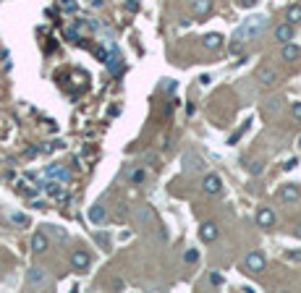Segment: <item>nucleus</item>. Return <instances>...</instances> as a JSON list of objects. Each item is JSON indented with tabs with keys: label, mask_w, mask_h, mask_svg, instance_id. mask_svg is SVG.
Returning a JSON list of instances; mask_svg holds the SVG:
<instances>
[{
	"label": "nucleus",
	"mask_w": 301,
	"mask_h": 293,
	"mask_svg": "<svg viewBox=\"0 0 301 293\" xmlns=\"http://www.w3.org/2000/svg\"><path fill=\"white\" fill-rule=\"evenodd\" d=\"M58 5H60V11H76V0H58Z\"/></svg>",
	"instance_id": "a878e982"
},
{
	"label": "nucleus",
	"mask_w": 301,
	"mask_h": 293,
	"mask_svg": "<svg viewBox=\"0 0 301 293\" xmlns=\"http://www.w3.org/2000/svg\"><path fill=\"white\" fill-rule=\"evenodd\" d=\"M45 228H47V230L52 233V236L58 238V241H66V238H69V233H66L63 228H58V225H45Z\"/></svg>",
	"instance_id": "b1692460"
},
{
	"label": "nucleus",
	"mask_w": 301,
	"mask_h": 293,
	"mask_svg": "<svg viewBox=\"0 0 301 293\" xmlns=\"http://www.w3.org/2000/svg\"><path fill=\"white\" fill-rule=\"evenodd\" d=\"M217 236H220V228H217L215 223H205V225L199 228V238H202L205 244H212Z\"/></svg>",
	"instance_id": "9b49d317"
},
{
	"label": "nucleus",
	"mask_w": 301,
	"mask_h": 293,
	"mask_svg": "<svg viewBox=\"0 0 301 293\" xmlns=\"http://www.w3.org/2000/svg\"><path fill=\"white\" fill-rule=\"evenodd\" d=\"M291 113H293V118L301 121V102H291Z\"/></svg>",
	"instance_id": "473e14b6"
},
{
	"label": "nucleus",
	"mask_w": 301,
	"mask_h": 293,
	"mask_svg": "<svg viewBox=\"0 0 301 293\" xmlns=\"http://www.w3.org/2000/svg\"><path fill=\"white\" fill-rule=\"evenodd\" d=\"M89 262L92 259H89V254L84 249H76L71 254V270H76V272H84V270L89 267Z\"/></svg>",
	"instance_id": "6e6552de"
},
{
	"label": "nucleus",
	"mask_w": 301,
	"mask_h": 293,
	"mask_svg": "<svg viewBox=\"0 0 301 293\" xmlns=\"http://www.w3.org/2000/svg\"><path fill=\"white\" fill-rule=\"evenodd\" d=\"M26 285H29V288H37V291L47 288V285H50L47 270H45V267H32V270L26 272Z\"/></svg>",
	"instance_id": "f03ea898"
},
{
	"label": "nucleus",
	"mask_w": 301,
	"mask_h": 293,
	"mask_svg": "<svg viewBox=\"0 0 301 293\" xmlns=\"http://www.w3.org/2000/svg\"><path fill=\"white\" fill-rule=\"evenodd\" d=\"M241 47H244V42H241V40H233V42H231V47H228V52H231V55H238Z\"/></svg>",
	"instance_id": "cd10ccee"
},
{
	"label": "nucleus",
	"mask_w": 301,
	"mask_h": 293,
	"mask_svg": "<svg viewBox=\"0 0 301 293\" xmlns=\"http://www.w3.org/2000/svg\"><path fill=\"white\" fill-rule=\"evenodd\" d=\"M288 21L291 24H301V3H293L288 8Z\"/></svg>",
	"instance_id": "4be33fe9"
},
{
	"label": "nucleus",
	"mask_w": 301,
	"mask_h": 293,
	"mask_svg": "<svg viewBox=\"0 0 301 293\" xmlns=\"http://www.w3.org/2000/svg\"><path fill=\"white\" fill-rule=\"evenodd\" d=\"M296 165H299V160H296V157H291V160H285V165H283V168H285V170H293V168H296Z\"/></svg>",
	"instance_id": "c9c22d12"
},
{
	"label": "nucleus",
	"mask_w": 301,
	"mask_h": 293,
	"mask_svg": "<svg viewBox=\"0 0 301 293\" xmlns=\"http://www.w3.org/2000/svg\"><path fill=\"white\" fill-rule=\"evenodd\" d=\"M47 176H50V178H58V181H69V170L60 168V165H50V168H47Z\"/></svg>",
	"instance_id": "412c9836"
},
{
	"label": "nucleus",
	"mask_w": 301,
	"mask_h": 293,
	"mask_svg": "<svg viewBox=\"0 0 301 293\" xmlns=\"http://www.w3.org/2000/svg\"><path fill=\"white\" fill-rule=\"evenodd\" d=\"M202 45H205L207 50H217V47H220V45H223V37L217 34V32H209V34H205V37H202Z\"/></svg>",
	"instance_id": "dca6fc26"
},
{
	"label": "nucleus",
	"mask_w": 301,
	"mask_h": 293,
	"mask_svg": "<svg viewBox=\"0 0 301 293\" xmlns=\"http://www.w3.org/2000/svg\"><path fill=\"white\" fill-rule=\"evenodd\" d=\"M262 170H265V162H259V160L249 165V173H252V176H259V173H262Z\"/></svg>",
	"instance_id": "bb28decb"
},
{
	"label": "nucleus",
	"mask_w": 301,
	"mask_h": 293,
	"mask_svg": "<svg viewBox=\"0 0 301 293\" xmlns=\"http://www.w3.org/2000/svg\"><path fill=\"white\" fill-rule=\"evenodd\" d=\"M209 8H212V0H194V3H191L194 16H207Z\"/></svg>",
	"instance_id": "f3484780"
},
{
	"label": "nucleus",
	"mask_w": 301,
	"mask_h": 293,
	"mask_svg": "<svg viewBox=\"0 0 301 293\" xmlns=\"http://www.w3.org/2000/svg\"><path fill=\"white\" fill-rule=\"evenodd\" d=\"M257 3H259V0H238V5H241V8H254Z\"/></svg>",
	"instance_id": "f704fd0d"
},
{
	"label": "nucleus",
	"mask_w": 301,
	"mask_h": 293,
	"mask_svg": "<svg viewBox=\"0 0 301 293\" xmlns=\"http://www.w3.org/2000/svg\"><path fill=\"white\" fill-rule=\"evenodd\" d=\"M197 259H199V251H197V249H189V251H186V262H189V265H194Z\"/></svg>",
	"instance_id": "c756f323"
},
{
	"label": "nucleus",
	"mask_w": 301,
	"mask_h": 293,
	"mask_svg": "<svg viewBox=\"0 0 301 293\" xmlns=\"http://www.w3.org/2000/svg\"><path fill=\"white\" fill-rule=\"evenodd\" d=\"M137 8H139L137 0H129V3H126V11H137Z\"/></svg>",
	"instance_id": "e433bc0d"
},
{
	"label": "nucleus",
	"mask_w": 301,
	"mask_h": 293,
	"mask_svg": "<svg viewBox=\"0 0 301 293\" xmlns=\"http://www.w3.org/2000/svg\"><path fill=\"white\" fill-rule=\"evenodd\" d=\"M299 149H301V136H299Z\"/></svg>",
	"instance_id": "58836bf2"
},
{
	"label": "nucleus",
	"mask_w": 301,
	"mask_h": 293,
	"mask_svg": "<svg viewBox=\"0 0 301 293\" xmlns=\"http://www.w3.org/2000/svg\"><path fill=\"white\" fill-rule=\"evenodd\" d=\"M280 58H283L285 63L299 61V58H301V47H299V45H293V42H285L283 50H280Z\"/></svg>",
	"instance_id": "ddd939ff"
},
{
	"label": "nucleus",
	"mask_w": 301,
	"mask_h": 293,
	"mask_svg": "<svg viewBox=\"0 0 301 293\" xmlns=\"http://www.w3.org/2000/svg\"><path fill=\"white\" fill-rule=\"evenodd\" d=\"M165 89H168V92H173V89H176V84H173L170 79H165Z\"/></svg>",
	"instance_id": "4c0bfd02"
},
{
	"label": "nucleus",
	"mask_w": 301,
	"mask_h": 293,
	"mask_svg": "<svg viewBox=\"0 0 301 293\" xmlns=\"http://www.w3.org/2000/svg\"><path fill=\"white\" fill-rule=\"evenodd\" d=\"M141 165H144V168H157V165H160V155H157L155 149H147V152L141 155Z\"/></svg>",
	"instance_id": "6ab92c4d"
},
{
	"label": "nucleus",
	"mask_w": 301,
	"mask_h": 293,
	"mask_svg": "<svg viewBox=\"0 0 301 293\" xmlns=\"http://www.w3.org/2000/svg\"><path fill=\"white\" fill-rule=\"evenodd\" d=\"M0 71H11V58H8V52H3V61H0Z\"/></svg>",
	"instance_id": "7c9ffc66"
},
{
	"label": "nucleus",
	"mask_w": 301,
	"mask_h": 293,
	"mask_svg": "<svg viewBox=\"0 0 301 293\" xmlns=\"http://www.w3.org/2000/svg\"><path fill=\"white\" fill-rule=\"evenodd\" d=\"M209 283H212V285H223V275L220 272H209Z\"/></svg>",
	"instance_id": "2f4dec72"
},
{
	"label": "nucleus",
	"mask_w": 301,
	"mask_h": 293,
	"mask_svg": "<svg viewBox=\"0 0 301 293\" xmlns=\"http://www.w3.org/2000/svg\"><path fill=\"white\" fill-rule=\"evenodd\" d=\"M129 181H131L134 186H141V183L147 181V168H141V165H139V168L129 170Z\"/></svg>",
	"instance_id": "a211bd4d"
},
{
	"label": "nucleus",
	"mask_w": 301,
	"mask_h": 293,
	"mask_svg": "<svg viewBox=\"0 0 301 293\" xmlns=\"http://www.w3.org/2000/svg\"><path fill=\"white\" fill-rule=\"evenodd\" d=\"M89 220H92L94 225H102L105 220H108V209H105L102 202H97V204L89 207Z\"/></svg>",
	"instance_id": "f8f14e48"
},
{
	"label": "nucleus",
	"mask_w": 301,
	"mask_h": 293,
	"mask_svg": "<svg viewBox=\"0 0 301 293\" xmlns=\"http://www.w3.org/2000/svg\"><path fill=\"white\" fill-rule=\"evenodd\" d=\"M278 197H280V202H285V204H296V202L301 199V186H296V183H285V186H280Z\"/></svg>",
	"instance_id": "39448f33"
},
{
	"label": "nucleus",
	"mask_w": 301,
	"mask_h": 293,
	"mask_svg": "<svg viewBox=\"0 0 301 293\" xmlns=\"http://www.w3.org/2000/svg\"><path fill=\"white\" fill-rule=\"evenodd\" d=\"M249 123H252V121H246V123H241V126H238V129H236V131H233V134H231V139H228V144H236V141H238L241 136H244V131H246V129H249Z\"/></svg>",
	"instance_id": "5701e85b"
},
{
	"label": "nucleus",
	"mask_w": 301,
	"mask_h": 293,
	"mask_svg": "<svg viewBox=\"0 0 301 293\" xmlns=\"http://www.w3.org/2000/svg\"><path fill=\"white\" fill-rule=\"evenodd\" d=\"M134 220H137V225H141V228H149V225H155V209L141 204L134 209Z\"/></svg>",
	"instance_id": "423d86ee"
},
{
	"label": "nucleus",
	"mask_w": 301,
	"mask_h": 293,
	"mask_svg": "<svg viewBox=\"0 0 301 293\" xmlns=\"http://www.w3.org/2000/svg\"><path fill=\"white\" fill-rule=\"evenodd\" d=\"M45 191H47V194H52V197H58V191H60V186H58L55 181H52V183H45Z\"/></svg>",
	"instance_id": "c85d7f7f"
},
{
	"label": "nucleus",
	"mask_w": 301,
	"mask_h": 293,
	"mask_svg": "<svg viewBox=\"0 0 301 293\" xmlns=\"http://www.w3.org/2000/svg\"><path fill=\"white\" fill-rule=\"evenodd\" d=\"M202 189H205V194H220V189H223L220 176H215V173L205 176V181H202Z\"/></svg>",
	"instance_id": "1a4fd4ad"
},
{
	"label": "nucleus",
	"mask_w": 301,
	"mask_h": 293,
	"mask_svg": "<svg viewBox=\"0 0 301 293\" xmlns=\"http://www.w3.org/2000/svg\"><path fill=\"white\" fill-rule=\"evenodd\" d=\"M244 267H246V272H252V275H259V272H265V267H267V259H265V254H262V251H252V254H246V259H244Z\"/></svg>",
	"instance_id": "20e7f679"
},
{
	"label": "nucleus",
	"mask_w": 301,
	"mask_h": 293,
	"mask_svg": "<svg viewBox=\"0 0 301 293\" xmlns=\"http://www.w3.org/2000/svg\"><path fill=\"white\" fill-rule=\"evenodd\" d=\"M11 223L13 225H29V215H24V212H11Z\"/></svg>",
	"instance_id": "393cba45"
},
{
	"label": "nucleus",
	"mask_w": 301,
	"mask_h": 293,
	"mask_svg": "<svg viewBox=\"0 0 301 293\" xmlns=\"http://www.w3.org/2000/svg\"><path fill=\"white\" fill-rule=\"evenodd\" d=\"M47 249H50V241H47V236H45V230H37L34 236H32V251L45 254Z\"/></svg>",
	"instance_id": "4468645a"
},
{
	"label": "nucleus",
	"mask_w": 301,
	"mask_h": 293,
	"mask_svg": "<svg viewBox=\"0 0 301 293\" xmlns=\"http://www.w3.org/2000/svg\"><path fill=\"white\" fill-rule=\"evenodd\" d=\"M280 110H283V100H280V97H273V100H267V105H265V113H267V115H278Z\"/></svg>",
	"instance_id": "aec40b11"
},
{
	"label": "nucleus",
	"mask_w": 301,
	"mask_h": 293,
	"mask_svg": "<svg viewBox=\"0 0 301 293\" xmlns=\"http://www.w3.org/2000/svg\"><path fill=\"white\" fill-rule=\"evenodd\" d=\"M257 225L259 228H273L275 225V212L270 207H259L257 209Z\"/></svg>",
	"instance_id": "9d476101"
},
{
	"label": "nucleus",
	"mask_w": 301,
	"mask_h": 293,
	"mask_svg": "<svg viewBox=\"0 0 301 293\" xmlns=\"http://www.w3.org/2000/svg\"><path fill=\"white\" fill-rule=\"evenodd\" d=\"M275 40L285 45V42H291L293 40V24L288 21V24H280V26H275Z\"/></svg>",
	"instance_id": "2eb2a0df"
},
{
	"label": "nucleus",
	"mask_w": 301,
	"mask_h": 293,
	"mask_svg": "<svg viewBox=\"0 0 301 293\" xmlns=\"http://www.w3.org/2000/svg\"><path fill=\"white\" fill-rule=\"evenodd\" d=\"M285 259H288V262H301V251H288V254H285Z\"/></svg>",
	"instance_id": "72a5a7b5"
},
{
	"label": "nucleus",
	"mask_w": 301,
	"mask_h": 293,
	"mask_svg": "<svg viewBox=\"0 0 301 293\" xmlns=\"http://www.w3.org/2000/svg\"><path fill=\"white\" fill-rule=\"evenodd\" d=\"M181 165H184V170H186V173H202L207 162L202 160V155H199V152H194V149H186L184 157H181Z\"/></svg>",
	"instance_id": "7ed1b4c3"
},
{
	"label": "nucleus",
	"mask_w": 301,
	"mask_h": 293,
	"mask_svg": "<svg viewBox=\"0 0 301 293\" xmlns=\"http://www.w3.org/2000/svg\"><path fill=\"white\" fill-rule=\"evenodd\" d=\"M267 29V16H252V19H246L244 24H241L236 29V34H233V40H241V42H246V40H257V37L262 34Z\"/></svg>",
	"instance_id": "f257e3e1"
},
{
	"label": "nucleus",
	"mask_w": 301,
	"mask_h": 293,
	"mask_svg": "<svg viewBox=\"0 0 301 293\" xmlns=\"http://www.w3.org/2000/svg\"><path fill=\"white\" fill-rule=\"evenodd\" d=\"M257 81H259L262 87H275L278 84V71L273 68V66H259Z\"/></svg>",
	"instance_id": "0eeeda50"
}]
</instances>
